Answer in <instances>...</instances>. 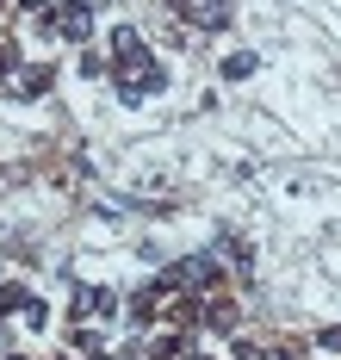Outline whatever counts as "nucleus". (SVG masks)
<instances>
[{
  "label": "nucleus",
  "mask_w": 341,
  "mask_h": 360,
  "mask_svg": "<svg viewBox=\"0 0 341 360\" xmlns=\"http://www.w3.org/2000/svg\"><path fill=\"white\" fill-rule=\"evenodd\" d=\"M168 274H174V286H180V292H199V298H224V292H229V267H224L211 249H205V255H187V261H174Z\"/></svg>",
  "instance_id": "1"
},
{
  "label": "nucleus",
  "mask_w": 341,
  "mask_h": 360,
  "mask_svg": "<svg viewBox=\"0 0 341 360\" xmlns=\"http://www.w3.org/2000/svg\"><path fill=\"white\" fill-rule=\"evenodd\" d=\"M112 87L118 100H155V94H168V69H161V56H143V63H131V69H112Z\"/></svg>",
  "instance_id": "2"
},
{
  "label": "nucleus",
  "mask_w": 341,
  "mask_h": 360,
  "mask_svg": "<svg viewBox=\"0 0 341 360\" xmlns=\"http://www.w3.org/2000/svg\"><path fill=\"white\" fill-rule=\"evenodd\" d=\"M118 311H124V298L112 286H75L69 298V323H112Z\"/></svg>",
  "instance_id": "3"
},
{
  "label": "nucleus",
  "mask_w": 341,
  "mask_h": 360,
  "mask_svg": "<svg viewBox=\"0 0 341 360\" xmlns=\"http://www.w3.org/2000/svg\"><path fill=\"white\" fill-rule=\"evenodd\" d=\"M106 348H112V342H106L100 323H75V335H69V354L75 360H106Z\"/></svg>",
  "instance_id": "4"
},
{
  "label": "nucleus",
  "mask_w": 341,
  "mask_h": 360,
  "mask_svg": "<svg viewBox=\"0 0 341 360\" xmlns=\"http://www.w3.org/2000/svg\"><path fill=\"white\" fill-rule=\"evenodd\" d=\"M50 81H56V69H50V63H25V69L13 75L19 100H44V94H50Z\"/></svg>",
  "instance_id": "5"
},
{
  "label": "nucleus",
  "mask_w": 341,
  "mask_h": 360,
  "mask_svg": "<svg viewBox=\"0 0 341 360\" xmlns=\"http://www.w3.org/2000/svg\"><path fill=\"white\" fill-rule=\"evenodd\" d=\"M229 13H236L229 0H192V25H199V32H224Z\"/></svg>",
  "instance_id": "6"
},
{
  "label": "nucleus",
  "mask_w": 341,
  "mask_h": 360,
  "mask_svg": "<svg viewBox=\"0 0 341 360\" xmlns=\"http://www.w3.org/2000/svg\"><path fill=\"white\" fill-rule=\"evenodd\" d=\"M236 317H242V311H236V298H211V304H205V329H218V335H229V329H236Z\"/></svg>",
  "instance_id": "7"
},
{
  "label": "nucleus",
  "mask_w": 341,
  "mask_h": 360,
  "mask_svg": "<svg viewBox=\"0 0 341 360\" xmlns=\"http://www.w3.org/2000/svg\"><path fill=\"white\" fill-rule=\"evenodd\" d=\"M25 304H32V292L19 280H0V317H25Z\"/></svg>",
  "instance_id": "8"
},
{
  "label": "nucleus",
  "mask_w": 341,
  "mask_h": 360,
  "mask_svg": "<svg viewBox=\"0 0 341 360\" xmlns=\"http://www.w3.org/2000/svg\"><path fill=\"white\" fill-rule=\"evenodd\" d=\"M81 75H87V81H100V75H112V56H106V50H93V44H87V50H81V63H75Z\"/></svg>",
  "instance_id": "9"
},
{
  "label": "nucleus",
  "mask_w": 341,
  "mask_h": 360,
  "mask_svg": "<svg viewBox=\"0 0 341 360\" xmlns=\"http://www.w3.org/2000/svg\"><path fill=\"white\" fill-rule=\"evenodd\" d=\"M255 63H261L255 50H236V56H224V81H248V75H255Z\"/></svg>",
  "instance_id": "10"
},
{
  "label": "nucleus",
  "mask_w": 341,
  "mask_h": 360,
  "mask_svg": "<svg viewBox=\"0 0 341 360\" xmlns=\"http://www.w3.org/2000/svg\"><path fill=\"white\" fill-rule=\"evenodd\" d=\"M19 69H25V56H19V44H13V37H0V87H6V81H13Z\"/></svg>",
  "instance_id": "11"
},
{
  "label": "nucleus",
  "mask_w": 341,
  "mask_h": 360,
  "mask_svg": "<svg viewBox=\"0 0 341 360\" xmlns=\"http://www.w3.org/2000/svg\"><path fill=\"white\" fill-rule=\"evenodd\" d=\"M229 354H236V360H267L273 348H267V342H255V335H236V342H229Z\"/></svg>",
  "instance_id": "12"
},
{
  "label": "nucleus",
  "mask_w": 341,
  "mask_h": 360,
  "mask_svg": "<svg viewBox=\"0 0 341 360\" xmlns=\"http://www.w3.org/2000/svg\"><path fill=\"white\" fill-rule=\"evenodd\" d=\"M44 323H50V304L32 298V304H25V329H44Z\"/></svg>",
  "instance_id": "13"
},
{
  "label": "nucleus",
  "mask_w": 341,
  "mask_h": 360,
  "mask_svg": "<svg viewBox=\"0 0 341 360\" xmlns=\"http://www.w3.org/2000/svg\"><path fill=\"white\" fill-rule=\"evenodd\" d=\"M316 348H323V354H341V323L323 329V335H316Z\"/></svg>",
  "instance_id": "14"
},
{
  "label": "nucleus",
  "mask_w": 341,
  "mask_h": 360,
  "mask_svg": "<svg viewBox=\"0 0 341 360\" xmlns=\"http://www.w3.org/2000/svg\"><path fill=\"white\" fill-rule=\"evenodd\" d=\"M161 6H168L174 19H187V25H192V0H161Z\"/></svg>",
  "instance_id": "15"
},
{
  "label": "nucleus",
  "mask_w": 341,
  "mask_h": 360,
  "mask_svg": "<svg viewBox=\"0 0 341 360\" xmlns=\"http://www.w3.org/2000/svg\"><path fill=\"white\" fill-rule=\"evenodd\" d=\"M13 6H19V13H50L56 0H13Z\"/></svg>",
  "instance_id": "16"
},
{
  "label": "nucleus",
  "mask_w": 341,
  "mask_h": 360,
  "mask_svg": "<svg viewBox=\"0 0 341 360\" xmlns=\"http://www.w3.org/2000/svg\"><path fill=\"white\" fill-rule=\"evenodd\" d=\"M62 6H81V13H100L106 0H62Z\"/></svg>",
  "instance_id": "17"
},
{
  "label": "nucleus",
  "mask_w": 341,
  "mask_h": 360,
  "mask_svg": "<svg viewBox=\"0 0 341 360\" xmlns=\"http://www.w3.org/2000/svg\"><path fill=\"white\" fill-rule=\"evenodd\" d=\"M13 354V335H6V323H0V360Z\"/></svg>",
  "instance_id": "18"
},
{
  "label": "nucleus",
  "mask_w": 341,
  "mask_h": 360,
  "mask_svg": "<svg viewBox=\"0 0 341 360\" xmlns=\"http://www.w3.org/2000/svg\"><path fill=\"white\" fill-rule=\"evenodd\" d=\"M6 360H32V354H6Z\"/></svg>",
  "instance_id": "19"
}]
</instances>
